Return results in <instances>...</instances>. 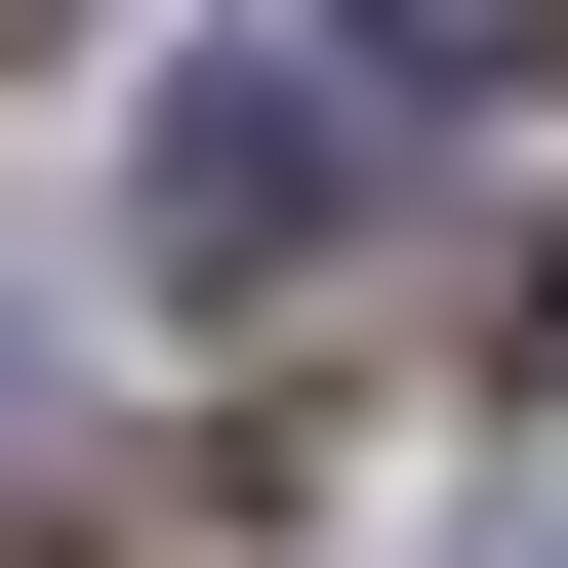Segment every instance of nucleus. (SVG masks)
I'll list each match as a JSON object with an SVG mask.
<instances>
[{"mask_svg":"<svg viewBox=\"0 0 568 568\" xmlns=\"http://www.w3.org/2000/svg\"><path fill=\"white\" fill-rule=\"evenodd\" d=\"M325 244V82H244V41H203L163 122H122V284H284Z\"/></svg>","mask_w":568,"mask_h":568,"instance_id":"1","label":"nucleus"},{"mask_svg":"<svg viewBox=\"0 0 568 568\" xmlns=\"http://www.w3.org/2000/svg\"><path fill=\"white\" fill-rule=\"evenodd\" d=\"M366 82H568V0H325Z\"/></svg>","mask_w":568,"mask_h":568,"instance_id":"2","label":"nucleus"}]
</instances>
